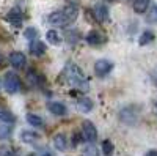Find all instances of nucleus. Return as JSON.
<instances>
[{"label":"nucleus","mask_w":157,"mask_h":156,"mask_svg":"<svg viewBox=\"0 0 157 156\" xmlns=\"http://www.w3.org/2000/svg\"><path fill=\"white\" fill-rule=\"evenodd\" d=\"M82 139H83V136H80L78 133H75V134H74V140H72V144H74V145H77L78 142L82 140Z\"/></svg>","instance_id":"29"},{"label":"nucleus","mask_w":157,"mask_h":156,"mask_svg":"<svg viewBox=\"0 0 157 156\" xmlns=\"http://www.w3.org/2000/svg\"><path fill=\"white\" fill-rule=\"evenodd\" d=\"M11 156H14V154H11Z\"/></svg>","instance_id":"34"},{"label":"nucleus","mask_w":157,"mask_h":156,"mask_svg":"<svg viewBox=\"0 0 157 156\" xmlns=\"http://www.w3.org/2000/svg\"><path fill=\"white\" fill-rule=\"evenodd\" d=\"M21 137H22L24 142H35V140H38L39 136H38L35 131H27V129H24L22 134H21Z\"/></svg>","instance_id":"21"},{"label":"nucleus","mask_w":157,"mask_h":156,"mask_svg":"<svg viewBox=\"0 0 157 156\" xmlns=\"http://www.w3.org/2000/svg\"><path fill=\"white\" fill-rule=\"evenodd\" d=\"M155 107H157V104H155Z\"/></svg>","instance_id":"33"},{"label":"nucleus","mask_w":157,"mask_h":156,"mask_svg":"<svg viewBox=\"0 0 157 156\" xmlns=\"http://www.w3.org/2000/svg\"><path fill=\"white\" fill-rule=\"evenodd\" d=\"M27 79H29V82H32L33 85H36V84H39V81H41V76H39L35 70H29Z\"/></svg>","instance_id":"23"},{"label":"nucleus","mask_w":157,"mask_h":156,"mask_svg":"<svg viewBox=\"0 0 157 156\" xmlns=\"http://www.w3.org/2000/svg\"><path fill=\"white\" fill-rule=\"evenodd\" d=\"M13 133V128L11 125L5 123V122H0V139H8Z\"/></svg>","instance_id":"20"},{"label":"nucleus","mask_w":157,"mask_h":156,"mask_svg":"<svg viewBox=\"0 0 157 156\" xmlns=\"http://www.w3.org/2000/svg\"><path fill=\"white\" fill-rule=\"evenodd\" d=\"M78 38H80V36H78L77 32H68V35H66V40H68L71 44H74L75 41H78Z\"/></svg>","instance_id":"27"},{"label":"nucleus","mask_w":157,"mask_h":156,"mask_svg":"<svg viewBox=\"0 0 157 156\" xmlns=\"http://www.w3.org/2000/svg\"><path fill=\"white\" fill-rule=\"evenodd\" d=\"M47 107H49V110H50L52 114L58 115V117H63V115L68 114L66 106H64V104H61V102H57V101H50V102L47 104Z\"/></svg>","instance_id":"11"},{"label":"nucleus","mask_w":157,"mask_h":156,"mask_svg":"<svg viewBox=\"0 0 157 156\" xmlns=\"http://www.w3.org/2000/svg\"><path fill=\"white\" fill-rule=\"evenodd\" d=\"M113 70V63L105 60V58H102V60H98L94 63V71L99 77H104V76H107L110 71Z\"/></svg>","instance_id":"6"},{"label":"nucleus","mask_w":157,"mask_h":156,"mask_svg":"<svg viewBox=\"0 0 157 156\" xmlns=\"http://www.w3.org/2000/svg\"><path fill=\"white\" fill-rule=\"evenodd\" d=\"M0 122H5L8 125H13L16 122V117H14V114H11L10 110L0 107Z\"/></svg>","instance_id":"16"},{"label":"nucleus","mask_w":157,"mask_h":156,"mask_svg":"<svg viewBox=\"0 0 157 156\" xmlns=\"http://www.w3.org/2000/svg\"><path fill=\"white\" fill-rule=\"evenodd\" d=\"M6 21L10 24H13L14 27H21L22 25V21H24V16H22V13L19 8H13L8 14H6Z\"/></svg>","instance_id":"9"},{"label":"nucleus","mask_w":157,"mask_h":156,"mask_svg":"<svg viewBox=\"0 0 157 156\" xmlns=\"http://www.w3.org/2000/svg\"><path fill=\"white\" fill-rule=\"evenodd\" d=\"M146 19H148V22H151V24L157 22V5H154V6L149 10V13H148Z\"/></svg>","instance_id":"24"},{"label":"nucleus","mask_w":157,"mask_h":156,"mask_svg":"<svg viewBox=\"0 0 157 156\" xmlns=\"http://www.w3.org/2000/svg\"><path fill=\"white\" fill-rule=\"evenodd\" d=\"M102 151H104V154H105V156H112L113 154L115 147H113V144H112L110 140H104L102 142Z\"/></svg>","instance_id":"22"},{"label":"nucleus","mask_w":157,"mask_h":156,"mask_svg":"<svg viewBox=\"0 0 157 156\" xmlns=\"http://www.w3.org/2000/svg\"><path fill=\"white\" fill-rule=\"evenodd\" d=\"M93 14L96 18V21L99 22H107L109 21V8L104 5V3H98L94 8H93Z\"/></svg>","instance_id":"8"},{"label":"nucleus","mask_w":157,"mask_h":156,"mask_svg":"<svg viewBox=\"0 0 157 156\" xmlns=\"http://www.w3.org/2000/svg\"><path fill=\"white\" fill-rule=\"evenodd\" d=\"M104 2H109V3H112V2H115V0H104Z\"/></svg>","instance_id":"31"},{"label":"nucleus","mask_w":157,"mask_h":156,"mask_svg":"<svg viewBox=\"0 0 157 156\" xmlns=\"http://www.w3.org/2000/svg\"><path fill=\"white\" fill-rule=\"evenodd\" d=\"M63 77H66V81L71 85H74L75 88H78L80 92H88V88H90L88 81L85 79V76L82 74V70L78 66H75V65L69 63L68 66L63 70Z\"/></svg>","instance_id":"2"},{"label":"nucleus","mask_w":157,"mask_h":156,"mask_svg":"<svg viewBox=\"0 0 157 156\" xmlns=\"http://www.w3.org/2000/svg\"><path fill=\"white\" fill-rule=\"evenodd\" d=\"M149 3L151 0H134V11L141 14V13H145L149 8Z\"/></svg>","instance_id":"15"},{"label":"nucleus","mask_w":157,"mask_h":156,"mask_svg":"<svg viewBox=\"0 0 157 156\" xmlns=\"http://www.w3.org/2000/svg\"><path fill=\"white\" fill-rule=\"evenodd\" d=\"M121 120L127 125H134L137 120H138V115H132V107H126L123 112H121Z\"/></svg>","instance_id":"12"},{"label":"nucleus","mask_w":157,"mask_h":156,"mask_svg":"<svg viewBox=\"0 0 157 156\" xmlns=\"http://www.w3.org/2000/svg\"><path fill=\"white\" fill-rule=\"evenodd\" d=\"M41 156H52V154H49V153H46V154H41Z\"/></svg>","instance_id":"32"},{"label":"nucleus","mask_w":157,"mask_h":156,"mask_svg":"<svg viewBox=\"0 0 157 156\" xmlns=\"http://www.w3.org/2000/svg\"><path fill=\"white\" fill-rule=\"evenodd\" d=\"M46 52V44L41 43V41H33L30 44V54L35 55V57H41Z\"/></svg>","instance_id":"13"},{"label":"nucleus","mask_w":157,"mask_h":156,"mask_svg":"<svg viewBox=\"0 0 157 156\" xmlns=\"http://www.w3.org/2000/svg\"><path fill=\"white\" fill-rule=\"evenodd\" d=\"M3 88L11 95L21 90V79H19V76L14 71H8L5 74V77H3Z\"/></svg>","instance_id":"3"},{"label":"nucleus","mask_w":157,"mask_h":156,"mask_svg":"<svg viewBox=\"0 0 157 156\" xmlns=\"http://www.w3.org/2000/svg\"><path fill=\"white\" fill-rule=\"evenodd\" d=\"M82 136H83L85 140L90 142V144L96 142V139H98V129H96V126L91 123V122L85 120L82 123Z\"/></svg>","instance_id":"4"},{"label":"nucleus","mask_w":157,"mask_h":156,"mask_svg":"<svg viewBox=\"0 0 157 156\" xmlns=\"http://www.w3.org/2000/svg\"><path fill=\"white\" fill-rule=\"evenodd\" d=\"M152 41H154V33H152L151 30H146V32L141 33L140 40H138V44H140V46H146V44H149V43H152Z\"/></svg>","instance_id":"18"},{"label":"nucleus","mask_w":157,"mask_h":156,"mask_svg":"<svg viewBox=\"0 0 157 156\" xmlns=\"http://www.w3.org/2000/svg\"><path fill=\"white\" fill-rule=\"evenodd\" d=\"M93 107H94V104H93V101H91L90 98L82 96V98H78V99H77V109L80 110V112L88 114V112L93 110Z\"/></svg>","instance_id":"10"},{"label":"nucleus","mask_w":157,"mask_h":156,"mask_svg":"<svg viewBox=\"0 0 157 156\" xmlns=\"http://www.w3.org/2000/svg\"><path fill=\"white\" fill-rule=\"evenodd\" d=\"M36 35H38V32H36V29H35V27H29L27 30L24 32V36L27 38V40H35Z\"/></svg>","instance_id":"25"},{"label":"nucleus","mask_w":157,"mask_h":156,"mask_svg":"<svg viewBox=\"0 0 157 156\" xmlns=\"http://www.w3.org/2000/svg\"><path fill=\"white\" fill-rule=\"evenodd\" d=\"M85 40L90 46H101V44H104L107 41V36L99 30H91V32H88Z\"/></svg>","instance_id":"5"},{"label":"nucleus","mask_w":157,"mask_h":156,"mask_svg":"<svg viewBox=\"0 0 157 156\" xmlns=\"http://www.w3.org/2000/svg\"><path fill=\"white\" fill-rule=\"evenodd\" d=\"M78 16V6L75 5H68L64 10L55 11L49 16V22L52 25H58V27H66V25L72 24Z\"/></svg>","instance_id":"1"},{"label":"nucleus","mask_w":157,"mask_h":156,"mask_svg":"<svg viewBox=\"0 0 157 156\" xmlns=\"http://www.w3.org/2000/svg\"><path fill=\"white\" fill-rule=\"evenodd\" d=\"M13 154V151L10 150V148H0V156H11Z\"/></svg>","instance_id":"28"},{"label":"nucleus","mask_w":157,"mask_h":156,"mask_svg":"<svg viewBox=\"0 0 157 156\" xmlns=\"http://www.w3.org/2000/svg\"><path fill=\"white\" fill-rule=\"evenodd\" d=\"M27 122L32 126H35V128H43L44 126L43 118H41V117H38V115H35V114H27Z\"/></svg>","instance_id":"19"},{"label":"nucleus","mask_w":157,"mask_h":156,"mask_svg":"<svg viewBox=\"0 0 157 156\" xmlns=\"http://www.w3.org/2000/svg\"><path fill=\"white\" fill-rule=\"evenodd\" d=\"M82 156H99V153H98V148H96V147L90 145V147L85 148V151H83Z\"/></svg>","instance_id":"26"},{"label":"nucleus","mask_w":157,"mask_h":156,"mask_svg":"<svg viewBox=\"0 0 157 156\" xmlns=\"http://www.w3.org/2000/svg\"><path fill=\"white\" fill-rule=\"evenodd\" d=\"M54 144H55L57 150L64 151V150L68 148V139H66V136H64V134H57L55 139H54Z\"/></svg>","instance_id":"14"},{"label":"nucleus","mask_w":157,"mask_h":156,"mask_svg":"<svg viewBox=\"0 0 157 156\" xmlns=\"http://www.w3.org/2000/svg\"><path fill=\"white\" fill-rule=\"evenodd\" d=\"M10 63L14 70H24L27 65V58L22 52H11L10 54Z\"/></svg>","instance_id":"7"},{"label":"nucleus","mask_w":157,"mask_h":156,"mask_svg":"<svg viewBox=\"0 0 157 156\" xmlns=\"http://www.w3.org/2000/svg\"><path fill=\"white\" fill-rule=\"evenodd\" d=\"M145 156H157V150H149Z\"/></svg>","instance_id":"30"},{"label":"nucleus","mask_w":157,"mask_h":156,"mask_svg":"<svg viewBox=\"0 0 157 156\" xmlns=\"http://www.w3.org/2000/svg\"><path fill=\"white\" fill-rule=\"evenodd\" d=\"M46 38H47V41H49L50 44H54V46L61 44V36H60V33H58L57 30H49V32L46 33Z\"/></svg>","instance_id":"17"}]
</instances>
